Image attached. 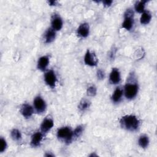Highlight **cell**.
I'll return each instance as SVG.
<instances>
[{
	"label": "cell",
	"instance_id": "1",
	"mask_svg": "<svg viewBox=\"0 0 157 157\" xmlns=\"http://www.w3.org/2000/svg\"><path fill=\"white\" fill-rule=\"evenodd\" d=\"M120 123L122 128L129 131H136L139 127L140 121L136 116L127 115L121 117Z\"/></svg>",
	"mask_w": 157,
	"mask_h": 157
},
{
	"label": "cell",
	"instance_id": "2",
	"mask_svg": "<svg viewBox=\"0 0 157 157\" xmlns=\"http://www.w3.org/2000/svg\"><path fill=\"white\" fill-rule=\"evenodd\" d=\"M57 137L59 139L64 140L67 144L71 142L74 139L72 131L68 127H63L59 129L57 131Z\"/></svg>",
	"mask_w": 157,
	"mask_h": 157
},
{
	"label": "cell",
	"instance_id": "3",
	"mask_svg": "<svg viewBox=\"0 0 157 157\" xmlns=\"http://www.w3.org/2000/svg\"><path fill=\"white\" fill-rule=\"evenodd\" d=\"M133 17H134V12L131 9H127L124 13V21L121 25V27L123 28L126 29L128 31H129L133 26V23H134Z\"/></svg>",
	"mask_w": 157,
	"mask_h": 157
},
{
	"label": "cell",
	"instance_id": "4",
	"mask_svg": "<svg viewBox=\"0 0 157 157\" xmlns=\"http://www.w3.org/2000/svg\"><path fill=\"white\" fill-rule=\"evenodd\" d=\"M138 85L134 83H126L124 86V95L128 99L134 98L138 92Z\"/></svg>",
	"mask_w": 157,
	"mask_h": 157
},
{
	"label": "cell",
	"instance_id": "5",
	"mask_svg": "<svg viewBox=\"0 0 157 157\" xmlns=\"http://www.w3.org/2000/svg\"><path fill=\"white\" fill-rule=\"evenodd\" d=\"M34 107L36 112L39 113L44 112L46 109V104L44 100L39 96H36L34 99Z\"/></svg>",
	"mask_w": 157,
	"mask_h": 157
},
{
	"label": "cell",
	"instance_id": "6",
	"mask_svg": "<svg viewBox=\"0 0 157 157\" xmlns=\"http://www.w3.org/2000/svg\"><path fill=\"white\" fill-rule=\"evenodd\" d=\"M44 80L47 85L53 88L56 82V77L53 71L50 70L47 71L44 75Z\"/></svg>",
	"mask_w": 157,
	"mask_h": 157
},
{
	"label": "cell",
	"instance_id": "7",
	"mask_svg": "<svg viewBox=\"0 0 157 157\" xmlns=\"http://www.w3.org/2000/svg\"><path fill=\"white\" fill-rule=\"evenodd\" d=\"M84 62L90 66H96L98 64V59L94 53L87 50L84 57Z\"/></svg>",
	"mask_w": 157,
	"mask_h": 157
},
{
	"label": "cell",
	"instance_id": "8",
	"mask_svg": "<svg viewBox=\"0 0 157 157\" xmlns=\"http://www.w3.org/2000/svg\"><path fill=\"white\" fill-rule=\"evenodd\" d=\"M121 76L120 71L117 68H113L109 76V81L111 84L116 85L120 83Z\"/></svg>",
	"mask_w": 157,
	"mask_h": 157
},
{
	"label": "cell",
	"instance_id": "9",
	"mask_svg": "<svg viewBox=\"0 0 157 157\" xmlns=\"http://www.w3.org/2000/svg\"><path fill=\"white\" fill-rule=\"evenodd\" d=\"M90 31V27L89 25L86 23H82L78 28L77 33V35L80 37H86L89 34Z\"/></svg>",
	"mask_w": 157,
	"mask_h": 157
},
{
	"label": "cell",
	"instance_id": "10",
	"mask_svg": "<svg viewBox=\"0 0 157 157\" xmlns=\"http://www.w3.org/2000/svg\"><path fill=\"white\" fill-rule=\"evenodd\" d=\"M53 124H54L53 121L52 119L50 118H45L40 125L41 131L43 133H45L48 132L49 130H50L52 128V127L53 126Z\"/></svg>",
	"mask_w": 157,
	"mask_h": 157
},
{
	"label": "cell",
	"instance_id": "11",
	"mask_svg": "<svg viewBox=\"0 0 157 157\" xmlns=\"http://www.w3.org/2000/svg\"><path fill=\"white\" fill-rule=\"evenodd\" d=\"M20 112L25 118H28L31 117L33 113V108L28 104H24L21 107Z\"/></svg>",
	"mask_w": 157,
	"mask_h": 157
},
{
	"label": "cell",
	"instance_id": "12",
	"mask_svg": "<svg viewBox=\"0 0 157 157\" xmlns=\"http://www.w3.org/2000/svg\"><path fill=\"white\" fill-rule=\"evenodd\" d=\"M63 27V21L60 17L55 15L52 20V28L55 31H59Z\"/></svg>",
	"mask_w": 157,
	"mask_h": 157
},
{
	"label": "cell",
	"instance_id": "13",
	"mask_svg": "<svg viewBox=\"0 0 157 157\" xmlns=\"http://www.w3.org/2000/svg\"><path fill=\"white\" fill-rule=\"evenodd\" d=\"M49 63V58L47 56H43L39 58L37 61V68L38 69L44 71Z\"/></svg>",
	"mask_w": 157,
	"mask_h": 157
},
{
	"label": "cell",
	"instance_id": "14",
	"mask_svg": "<svg viewBox=\"0 0 157 157\" xmlns=\"http://www.w3.org/2000/svg\"><path fill=\"white\" fill-rule=\"evenodd\" d=\"M42 134L40 132H35L31 137V145L33 147H37L39 145L42 139Z\"/></svg>",
	"mask_w": 157,
	"mask_h": 157
},
{
	"label": "cell",
	"instance_id": "15",
	"mask_svg": "<svg viewBox=\"0 0 157 157\" xmlns=\"http://www.w3.org/2000/svg\"><path fill=\"white\" fill-rule=\"evenodd\" d=\"M56 37V33L54 29L52 28H49L48 29L44 35V38H45V41L46 43L49 44L52 42Z\"/></svg>",
	"mask_w": 157,
	"mask_h": 157
},
{
	"label": "cell",
	"instance_id": "16",
	"mask_svg": "<svg viewBox=\"0 0 157 157\" xmlns=\"http://www.w3.org/2000/svg\"><path fill=\"white\" fill-rule=\"evenodd\" d=\"M151 19V15L148 11H144L140 17V21L142 25H147Z\"/></svg>",
	"mask_w": 157,
	"mask_h": 157
},
{
	"label": "cell",
	"instance_id": "17",
	"mask_svg": "<svg viewBox=\"0 0 157 157\" xmlns=\"http://www.w3.org/2000/svg\"><path fill=\"white\" fill-rule=\"evenodd\" d=\"M123 95V90L120 88H117L114 91L112 96V100L114 102H118L121 99V98Z\"/></svg>",
	"mask_w": 157,
	"mask_h": 157
},
{
	"label": "cell",
	"instance_id": "18",
	"mask_svg": "<svg viewBox=\"0 0 157 157\" xmlns=\"http://www.w3.org/2000/svg\"><path fill=\"white\" fill-rule=\"evenodd\" d=\"M138 144L141 148H147L149 144V139L148 136H147L146 135L140 136L138 140Z\"/></svg>",
	"mask_w": 157,
	"mask_h": 157
},
{
	"label": "cell",
	"instance_id": "19",
	"mask_svg": "<svg viewBox=\"0 0 157 157\" xmlns=\"http://www.w3.org/2000/svg\"><path fill=\"white\" fill-rule=\"evenodd\" d=\"M147 1H137L134 5V9L138 13H143L145 10V6Z\"/></svg>",
	"mask_w": 157,
	"mask_h": 157
},
{
	"label": "cell",
	"instance_id": "20",
	"mask_svg": "<svg viewBox=\"0 0 157 157\" xmlns=\"http://www.w3.org/2000/svg\"><path fill=\"white\" fill-rule=\"evenodd\" d=\"M90 105V102L86 100V99H82L78 105V109L81 111H84L88 108H89Z\"/></svg>",
	"mask_w": 157,
	"mask_h": 157
},
{
	"label": "cell",
	"instance_id": "21",
	"mask_svg": "<svg viewBox=\"0 0 157 157\" xmlns=\"http://www.w3.org/2000/svg\"><path fill=\"white\" fill-rule=\"evenodd\" d=\"M10 135H11V137H12V139L14 140L17 141V140H20L21 138V134L20 132L17 129H13L11 131Z\"/></svg>",
	"mask_w": 157,
	"mask_h": 157
},
{
	"label": "cell",
	"instance_id": "22",
	"mask_svg": "<svg viewBox=\"0 0 157 157\" xmlns=\"http://www.w3.org/2000/svg\"><path fill=\"white\" fill-rule=\"evenodd\" d=\"M83 127L82 125H79L77 126L74 131H72L73 133V139L74 138H77L83 132Z\"/></svg>",
	"mask_w": 157,
	"mask_h": 157
},
{
	"label": "cell",
	"instance_id": "23",
	"mask_svg": "<svg viewBox=\"0 0 157 157\" xmlns=\"http://www.w3.org/2000/svg\"><path fill=\"white\" fill-rule=\"evenodd\" d=\"M96 91L97 90L94 86H90L87 89V95L89 96H94L96 94Z\"/></svg>",
	"mask_w": 157,
	"mask_h": 157
},
{
	"label": "cell",
	"instance_id": "24",
	"mask_svg": "<svg viewBox=\"0 0 157 157\" xmlns=\"http://www.w3.org/2000/svg\"><path fill=\"white\" fill-rule=\"evenodd\" d=\"M7 148V143L5 139L1 137L0 139V152H3Z\"/></svg>",
	"mask_w": 157,
	"mask_h": 157
},
{
	"label": "cell",
	"instance_id": "25",
	"mask_svg": "<svg viewBox=\"0 0 157 157\" xmlns=\"http://www.w3.org/2000/svg\"><path fill=\"white\" fill-rule=\"evenodd\" d=\"M104 76H105L104 72L102 70L99 69V70L97 71V77H98V79H99V80L104 79Z\"/></svg>",
	"mask_w": 157,
	"mask_h": 157
},
{
	"label": "cell",
	"instance_id": "26",
	"mask_svg": "<svg viewBox=\"0 0 157 157\" xmlns=\"http://www.w3.org/2000/svg\"><path fill=\"white\" fill-rule=\"evenodd\" d=\"M113 2L112 1H110V0H105V1H103L102 3L104 4V6L105 7H109L110 6V5L112 4V3Z\"/></svg>",
	"mask_w": 157,
	"mask_h": 157
},
{
	"label": "cell",
	"instance_id": "27",
	"mask_svg": "<svg viewBox=\"0 0 157 157\" xmlns=\"http://www.w3.org/2000/svg\"><path fill=\"white\" fill-rule=\"evenodd\" d=\"M48 2L50 6H56V1H49Z\"/></svg>",
	"mask_w": 157,
	"mask_h": 157
},
{
	"label": "cell",
	"instance_id": "28",
	"mask_svg": "<svg viewBox=\"0 0 157 157\" xmlns=\"http://www.w3.org/2000/svg\"><path fill=\"white\" fill-rule=\"evenodd\" d=\"M45 156H53L54 155H52V154H50V153H47L45 155Z\"/></svg>",
	"mask_w": 157,
	"mask_h": 157
}]
</instances>
